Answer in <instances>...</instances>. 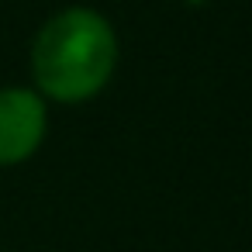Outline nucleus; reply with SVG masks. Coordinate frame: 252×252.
Returning <instances> with one entry per match:
<instances>
[{
	"mask_svg": "<svg viewBox=\"0 0 252 252\" xmlns=\"http://www.w3.org/2000/svg\"><path fill=\"white\" fill-rule=\"evenodd\" d=\"M118 69V32L94 7L56 11L32 42L35 90L52 104L94 100Z\"/></svg>",
	"mask_w": 252,
	"mask_h": 252,
	"instance_id": "f257e3e1",
	"label": "nucleus"
},
{
	"mask_svg": "<svg viewBox=\"0 0 252 252\" xmlns=\"http://www.w3.org/2000/svg\"><path fill=\"white\" fill-rule=\"evenodd\" d=\"M49 135V100L35 87H0V169L28 162Z\"/></svg>",
	"mask_w": 252,
	"mask_h": 252,
	"instance_id": "f03ea898",
	"label": "nucleus"
}]
</instances>
